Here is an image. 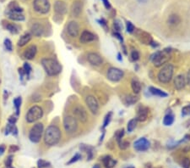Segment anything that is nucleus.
Masks as SVG:
<instances>
[{"label":"nucleus","mask_w":190,"mask_h":168,"mask_svg":"<svg viewBox=\"0 0 190 168\" xmlns=\"http://www.w3.org/2000/svg\"><path fill=\"white\" fill-rule=\"evenodd\" d=\"M61 136V131L59 127L55 125H51L44 133V143L47 146H54L59 144Z\"/></svg>","instance_id":"1"},{"label":"nucleus","mask_w":190,"mask_h":168,"mask_svg":"<svg viewBox=\"0 0 190 168\" xmlns=\"http://www.w3.org/2000/svg\"><path fill=\"white\" fill-rule=\"evenodd\" d=\"M41 65L46 71V73L50 77L57 76L62 71V65L58 60L54 59H51V58L42 59Z\"/></svg>","instance_id":"2"},{"label":"nucleus","mask_w":190,"mask_h":168,"mask_svg":"<svg viewBox=\"0 0 190 168\" xmlns=\"http://www.w3.org/2000/svg\"><path fill=\"white\" fill-rule=\"evenodd\" d=\"M172 56V51L169 48H165L161 51H157L151 57V61L155 67L163 66L169 61Z\"/></svg>","instance_id":"3"},{"label":"nucleus","mask_w":190,"mask_h":168,"mask_svg":"<svg viewBox=\"0 0 190 168\" xmlns=\"http://www.w3.org/2000/svg\"><path fill=\"white\" fill-rule=\"evenodd\" d=\"M174 66L172 64H166L158 72L157 78L161 83H168L173 79Z\"/></svg>","instance_id":"4"},{"label":"nucleus","mask_w":190,"mask_h":168,"mask_svg":"<svg viewBox=\"0 0 190 168\" xmlns=\"http://www.w3.org/2000/svg\"><path fill=\"white\" fill-rule=\"evenodd\" d=\"M43 116V109L41 106L34 105L31 107L26 115V121L28 123H34Z\"/></svg>","instance_id":"5"},{"label":"nucleus","mask_w":190,"mask_h":168,"mask_svg":"<svg viewBox=\"0 0 190 168\" xmlns=\"http://www.w3.org/2000/svg\"><path fill=\"white\" fill-rule=\"evenodd\" d=\"M44 132V127L42 123H36L33 126L29 133V139L32 143L37 144L41 141V137L43 134Z\"/></svg>","instance_id":"6"},{"label":"nucleus","mask_w":190,"mask_h":168,"mask_svg":"<svg viewBox=\"0 0 190 168\" xmlns=\"http://www.w3.org/2000/svg\"><path fill=\"white\" fill-rule=\"evenodd\" d=\"M64 127L68 134H74L78 130V121L72 115H66L64 118Z\"/></svg>","instance_id":"7"},{"label":"nucleus","mask_w":190,"mask_h":168,"mask_svg":"<svg viewBox=\"0 0 190 168\" xmlns=\"http://www.w3.org/2000/svg\"><path fill=\"white\" fill-rule=\"evenodd\" d=\"M49 0H34L33 1V9L36 12L41 15H46L50 11Z\"/></svg>","instance_id":"8"},{"label":"nucleus","mask_w":190,"mask_h":168,"mask_svg":"<svg viewBox=\"0 0 190 168\" xmlns=\"http://www.w3.org/2000/svg\"><path fill=\"white\" fill-rule=\"evenodd\" d=\"M123 75H124L123 71L116 67L109 68L107 73V78L113 83H117V82L121 81L123 79Z\"/></svg>","instance_id":"9"},{"label":"nucleus","mask_w":190,"mask_h":168,"mask_svg":"<svg viewBox=\"0 0 190 168\" xmlns=\"http://www.w3.org/2000/svg\"><path fill=\"white\" fill-rule=\"evenodd\" d=\"M74 116L76 118V120H79L82 123H85L88 121V114L85 108L80 105H77L73 109Z\"/></svg>","instance_id":"10"},{"label":"nucleus","mask_w":190,"mask_h":168,"mask_svg":"<svg viewBox=\"0 0 190 168\" xmlns=\"http://www.w3.org/2000/svg\"><path fill=\"white\" fill-rule=\"evenodd\" d=\"M85 104H86V105H87L92 114H95V115L98 114L100 106L97 98L94 97L92 95H89V96L85 98Z\"/></svg>","instance_id":"11"},{"label":"nucleus","mask_w":190,"mask_h":168,"mask_svg":"<svg viewBox=\"0 0 190 168\" xmlns=\"http://www.w3.org/2000/svg\"><path fill=\"white\" fill-rule=\"evenodd\" d=\"M150 145V144L148 139H145V138H140L135 142L134 147L137 151L143 152V151H146L149 149Z\"/></svg>","instance_id":"12"},{"label":"nucleus","mask_w":190,"mask_h":168,"mask_svg":"<svg viewBox=\"0 0 190 168\" xmlns=\"http://www.w3.org/2000/svg\"><path fill=\"white\" fill-rule=\"evenodd\" d=\"M135 35L137 37V38L139 39V41L144 43V44L150 45L151 44L152 38L151 36L150 35L149 33H147L146 32H144L142 30H137Z\"/></svg>","instance_id":"13"},{"label":"nucleus","mask_w":190,"mask_h":168,"mask_svg":"<svg viewBox=\"0 0 190 168\" xmlns=\"http://www.w3.org/2000/svg\"><path fill=\"white\" fill-rule=\"evenodd\" d=\"M67 33L72 38H76L79 34V26L76 21H70L68 24Z\"/></svg>","instance_id":"14"},{"label":"nucleus","mask_w":190,"mask_h":168,"mask_svg":"<svg viewBox=\"0 0 190 168\" xmlns=\"http://www.w3.org/2000/svg\"><path fill=\"white\" fill-rule=\"evenodd\" d=\"M88 62L95 66H100L102 65L103 59L101 56L97 53H89L87 54Z\"/></svg>","instance_id":"15"},{"label":"nucleus","mask_w":190,"mask_h":168,"mask_svg":"<svg viewBox=\"0 0 190 168\" xmlns=\"http://www.w3.org/2000/svg\"><path fill=\"white\" fill-rule=\"evenodd\" d=\"M67 4L64 1H57L54 3V11L57 15H64L67 13Z\"/></svg>","instance_id":"16"},{"label":"nucleus","mask_w":190,"mask_h":168,"mask_svg":"<svg viewBox=\"0 0 190 168\" xmlns=\"http://www.w3.org/2000/svg\"><path fill=\"white\" fill-rule=\"evenodd\" d=\"M187 84V82H186V77L183 75V74H180V75H178L177 77H175L174 79V87L177 90H182L185 88V86Z\"/></svg>","instance_id":"17"},{"label":"nucleus","mask_w":190,"mask_h":168,"mask_svg":"<svg viewBox=\"0 0 190 168\" xmlns=\"http://www.w3.org/2000/svg\"><path fill=\"white\" fill-rule=\"evenodd\" d=\"M148 114H149V110L146 107L141 106L138 109L137 115H136V120L138 121H146L148 118Z\"/></svg>","instance_id":"18"},{"label":"nucleus","mask_w":190,"mask_h":168,"mask_svg":"<svg viewBox=\"0 0 190 168\" xmlns=\"http://www.w3.org/2000/svg\"><path fill=\"white\" fill-rule=\"evenodd\" d=\"M83 5L80 1H75L74 2L71 7V14L74 17H79L82 13Z\"/></svg>","instance_id":"19"},{"label":"nucleus","mask_w":190,"mask_h":168,"mask_svg":"<svg viewBox=\"0 0 190 168\" xmlns=\"http://www.w3.org/2000/svg\"><path fill=\"white\" fill-rule=\"evenodd\" d=\"M95 40V35L89 31H84L79 37V41L82 43H88Z\"/></svg>","instance_id":"20"},{"label":"nucleus","mask_w":190,"mask_h":168,"mask_svg":"<svg viewBox=\"0 0 190 168\" xmlns=\"http://www.w3.org/2000/svg\"><path fill=\"white\" fill-rule=\"evenodd\" d=\"M36 52H37L36 46V45H31L24 52V57L26 59H29V60L33 59L35 58Z\"/></svg>","instance_id":"21"},{"label":"nucleus","mask_w":190,"mask_h":168,"mask_svg":"<svg viewBox=\"0 0 190 168\" xmlns=\"http://www.w3.org/2000/svg\"><path fill=\"white\" fill-rule=\"evenodd\" d=\"M31 32L32 33V35L36 36V37H41L43 35L44 28L41 24L35 23L32 25V27L31 28Z\"/></svg>","instance_id":"22"},{"label":"nucleus","mask_w":190,"mask_h":168,"mask_svg":"<svg viewBox=\"0 0 190 168\" xmlns=\"http://www.w3.org/2000/svg\"><path fill=\"white\" fill-rule=\"evenodd\" d=\"M102 163L106 168H112L117 164V160H114L110 155H107V156L103 157Z\"/></svg>","instance_id":"23"},{"label":"nucleus","mask_w":190,"mask_h":168,"mask_svg":"<svg viewBox=\"0 0 190 168\" xmlns=\"http://www.w3.org/2000/svg\"><path fill=\"white\" fill-rule=\"evenodd\" d=\"M7 15H8V17H9L10 20H12V21H22L25 20V16L22 15V13H17V12H13L8 10Z\"/></svg>","instance_id":"24"},{"label":"nucleus","mask_w":190,"mask_h":168,"mask_svg":"<svg viewBox=\"0 0 190 168\" xmlns=\"http://www.w3.org/2000/svg\"><path fill=\"white\" fill-rule=\"evenodd\" d=\"M31 40V34L30 33H26L23 36H21L20 39L18 40L17 45L19 47H24L26 46L27 43H29V42Z\"/></svg>","instance_id":"25"},{"label":"nucleus","mask_w":190,"mask_h":168,"mask_svg":"<svg viewBox=\"0 0 190 168\" xmlns=\"http://www.w3.org/2000/svg\"><path fill=\"white\" fill-rule=\"evenodd\" d=\"M139 98L135 95H125L123 98V102L125 104V105H131L137 103Z\"/></svg>","instance_id":"26"},{"label":"nucleus","mask_w":190,"mask_h":168,"mask_svg":"<svg viewBox=\"0 0 190 168\" xmlns=\"http://www.w3.org/2000/svg\"><path fill=\"white\" fill-rule=\"evenodd\" d=\"M149 91L151 94L155 95V96H157V97L166 98L168 96V94H167V93H165V92L161 90V89H157V88H155V87H150Z\"/></svg>","instance_id":"27"},{"label":"nucleus","mask_w":190,"mask_h":168,"mask_svg":"<svg viewBox=\"0 0 190 168\" xmlns=\"http://www.w3.org/2000/svg\"><path fill=\"white\" fill-rule=\"evenodd\" d=\"M180 22H181V18L178 15H171L167 19V23L170 26H173V27L179 25Z\"/></svg>","instance_id":"28"},{"label":"nucleus","mask_w":190,"mask_h":168,"mask_svg":"<svg viewBox=\"0 0 190 168\" xmlns=\"http://www.w3.org/2000/svg\"><path fill=\"white\" fill-rule=\"evenodd\" d=\"M131 88L132 90H133V92L135 93V94H140V92L141 91L140 83L137 79H133L131 82Z\"/></svg>","instance_id":"29"},{"label":"nucleus","mask_w":190,"mask_h":168,"mask_svg":"<svg viewBox=\"0 0 190 168\" xmlns=\"http://www.w3.org/2000/svg\"><path fill=\"white\" fill-rule=\"evenodd\" d=\"M174 122V115L173 114H167V115H165V117L163 119V124L165 126H171L173 125V123Z\"/></svg>","instance_id":"30"},{"label":"nucleus","mask_w":190,"mask_h":168,"mask_svg":"<svg viewBox=\"0 0 190 168\" xmlns=\"http://www.w3.org/2000/svg\"><path fill=\"white\" fill-rule=\"evenodd\" d=\"M137 120L136 119H132V120H130V121H129V123H128V126H127V129H128V132L129 133H131V132H133L134 130L135 129V127H136V126H137Z\"/></svg>","instance_id":"31"},{"label":"nucleus","mask_w":190,"mask_h":168,"mask_svg":"<svg viewBox=\"0 0 190 168\" xmlns=\"http://www.w3.org/2000/svg\"><path fill=\"white\" fill-rule=\"evenodd\" d=\"M21 102H22V99H21V97L15 98V99H14V104H15V109H16L17 115H19V113H20V108H21Z\"/></svg>","instance_id":"32"},{"label":"nucleus","mask_w":190,"mask_h":168,"mask_svg":"<svg viewBox=\"0 0 190 168\" xmlns=\"http://www.w3.org/2000/svg\"><path fill=\"white\" fill-rule=\"evenodd\" d=\"M112 117V112H108L107 115H106L105 119H104V122H103V128H105L109 125V123L111 122Z\"/></svg>","instance_id":"33"},{"label":"nucleus","mask_w":190,"mask_h":168,"mask_svg":"<svg viewBox=\"0 0 190 168\" xmlns=\"http://www.w3.org/2000/svg\"><path fill=\"white\" fill-rule=\"evenodd\" d=\"M6 29L8 30L9 32H10L12 34H17L18 32H19L16 26L13 25V24H7L6 25Z\"/></svg>","instance_id":"34"},{"label":"nucleus","mask_w":190,"mask_h":168,"mask_svg":"<svg viewBox=\"0 0 190 168\" xmlns=\"http://www.w3.org/2000/svg\"><path fill=\"white\" fill-rule=\"evenodd\" d=\"M50 165H51V164H50L49 161H47V160H45L43 159H40L37 161L38 168L48 167V166H50Z\"/></svg>","instance_id":"35"},{"label":"nucleus","mask_w":190,"mask_h":168,"mask_svg":"<svg viewBox=\"0 0 190 168\" xmlns=\"http://www.w3.org/2000/svg\"><path fill=\"white\" fill-rule=\"evenodd\" d=\"M123 135H124V129H123V128L116 132V133H115V138L117 139V143H120V142L122 141Z\"/></svg>","instance_id":"36"},{"label":"nucleus","mask_w":190,"mask_h":168,"mask_svg":"<svg viewBox=\"0 0 190 168\" xmlns=\"http://www.w3.org/2000/svg\"><path fill=\"white\" fill-rule=\"evenodd\" d=\"M113 27L115 31H116V33H120L121 30L123 29V26H122V24L120 23V21L118 20H116V21H114Z\"/></svg>","instance_id":"37"},{"label":"nucleus","mask_w":190,"mask_h":168,"mask_svg":"<svg viewBox=\"0 0 190 168\" xmlns=\"http://www.w3.org/2000/svg\"><path fill=\"white\" fill-rule=\"evenodd\" d=\"M80 159H81V155H80L79 154H75V155H74V156L72 157V158L70 159V160L67 163V165H71V164H73V163L77 162V161Z\"/></svg>","instance_id":"38"},{"label":"nucleus","mask_w":190,"mask_h":168,"mask_svg":"<svg viewBox=\"0 0 190 168\" xmlns=\"http://www.w3.org/2000/svg\"><path fill=\"white\" fill-rule=\"evenodd\" d=\"M126 27H127V32L129 33H133L135 31V26H134L133 23H131L130 21H127V23H126Z\"/></svg>","instance_id":"39"},{"label":"nucleus","mask_w":190,"mask_h":168,"mask_svg":"<svg viewBox=\"0 0 190 168\" xmlns=\"http://www.w3.org/2000/svg\"><path fill=\"white\" fill-rule=\"evenodd\" d=\"M182 166L183 168H190V159L188 157H185L183 159L181 162Z\"/></svg>","instance_id":"40"},{"label":"nucleus","mask_w":190,"mask_h":168,"mask_svg":"<svg viewBox=\"0 0 190 168\" xmlns=\"http://www.w3.org/2000/svg\"><path fill=\"white\" fill-rule=\"evenodd\" d=\"M182 115L186 116V115H190V104L186 105L182 109Z\"/></svg>","instance_id":"41"},{"label":"nucleus","mask_w":190,"mask_h":168,"mask_svg":"<svg viewBox=\"0 0 190 168\" xmlns=\"http://www.w3.org/2000/svg\"><path fill=\"white\" fill-rule=\"evenodd\" d=\"M4 46H5L6 49L8 51H12V43L9 38H6L4 40Z\"/></svg>","instance_id":"42"},{"label":"nucleus","mask_w":190,"mask_h":168,"mask_svg":"<svg viewBox=\"0 0 190 168\" xmlns=\"http://www.w3.org/2000/svg\"><path fill=\"white\" fill-rule=\"evenodd\" d=\"M23 70L24 71H25V73L29 76L31 71V65H30L28 63H25L23 66Z\"/></svg>","instance_id":"43"},{"label":"nucleus","mask_w":190,"mask_h":168,"mask_svg":"<svg viewBox=\"0 0 190 168\" xmlns=\"http://www.w3.org/2000/svg\"><path fill=\"white\" fill-rule=\"evenodd\" d=\"M131 59L134 61H137L138 59H140V53L136 50H133L131 53Z\"/></svg>","instance_id":"44"},{"label":"nucleus","mask_w":190,"mask_h":168,"mask_svg":"<svg viewBox=\"0 0 190 168\" xmlns=\"http://www.w3.org/2000/svg\"><path fill=\"white\" fill-rule=\"evenodd\" d=\"M118 145H119L120 149H122V150H126L127 148L129 147V142L123 141V140H122L120 143H118Z\"/></svg>","instance_id":"45"},{"label":"nucleus","mask_w":190,"mask_h":168,"mask_svg":"<svg viewBox=\"0 0 190 168\" xmlns=\"http://www.w3.org/2000/svg\"><path fill=\"white\" fill-rule=\"evenodd\" d=\"M12 160H13V157L9 156V158H8V159H7V160H6V166H7V168L11 167Z\"/></svg>","instance_id":"46"},{"label":"nucleus","mask_w":190,"mask_h":168,"mask_svg":"<svg viewBox=\"0 0 190 168\" xmlns=\"http://www.w3.org/2000/svg\"><path fill=\"white\" fill-rule=\"evenodd\" d=\"M18 150H19V147H17L16 145H11V146L9 147V152H11V153H13V152H16V151Z\"/></svg>","instance_id":"47"},{"label":"nucleus","mask_w":190,"mask_h":168,"mask_svg":"<svg viewBox=\"0 0 190 168\" xmlns=\"http://www.w3.org/2000/svg\"><path fill=\"white\" fill-rule=\"evenodd\" d=\"M103 2V4H104V6H105L107 9H108L111 8V4H110V3H109L108 0H102Z\"/></svg>","instance_id":"48"},{"label":"nucleus","mask_w":190,"mask_h":168,"mask_svg":"<svg viewBox=\"0 0 190 168\" xmlns=\"http://www.w3.org/2000/svg\"><path fill=\"white\" fill-rule=\"evenodd\" d=\"M114 36H115V37H116V38H117L118 39V40H119L120 42H123V37L120 35L119 33H114Z\"/></svg>","instance_id":"49"},{"label":"nucleus","mask_w":190,"mask_h":168,"mask_svg":"<svg viewBox=\"0 0 190 168\" xmlns=\"http://www.w3.org/2000/svg\"><path fill=\"white\" fill-rule=\"evenodd\" d=\"M9 124H13V125H14V124L16 122V118L13 117V116H10V117L9 118Z\"/></svg>","instance_id":"50"},{"label":"nucleus","mask_w":190,"mask_h":168,"mask_svg":"<svg viewBox=\"0 0 190 168\" xmlns=\"http://www.w3.org/2000/svg\"><path fill=\"white\" fill-rule=\"evenodd\" d=\"M186 82H187V83L188 84V85H190V69H189V71H188V74H187V77H186Z\"/></svg>","instance_id":"51"},{"label":"nucleus","mask_w":190,"mask_h":168,"mask_svg":"<svg viewBox=\"0 0 190 168\" xmlns=\"http://www.w3.org/2000/svg\"><path fill=\"white\" fill-rule=\"evenodd\" d=\"M4 151H5V146L3 145H0V155H3Z\"/></svg>","instance_id":"52"},{"label":"nucleus","mask_w":190,"mask_h":168,"mask_svg":"<svg viewBox=\"0 0 190 168\" xmlns=\"http://www.w3.org/2000/svg\"><path fill=\"white\" fill-rule=\"evenodd\" d=\"M145 168H154V167H153L150 164H146L145 166Z\"/></svg>","instance_id":"53"},{"label":"nucleus","mask_w":190,"mask_h":168,"mask_svg":"<svg viewBox=\"0 0 190 168\" xmlns=\"http://www.w3.org/2000/svg\"><path fill=\"white\" fill-rule=\"evenodd\" d=\"M118 58H117V59H118V60H120V61H121V60H122V59H121V54H120V53H118Z\"/></svg>","instance_id":"54"},{"label":"nucleus","mask_w":190,"mask_h":168,"mask_svg":"<svg viewBox=\"0 0 190 168\" xmlns=\"http://www.w3.org/2000/svg\"><path fill=\"white\" fill-rule=\"evenodd\" d=\"M92 168H101V167H100L99 165H95Z\"/></svg>","instance_id":"55"},{"label":"nucleus","mask_w":190,"mask_h":168,"mask_svg":"<svg viewBox=\"0 0 190 168\" xmlns=\"http://www.w3.org/2000/svg\"><path fill=\"white\" fill-rule=\"evenodd\" d=\"M124 168H135L134 165H129V166H126V167Z\"/></svg>","instance_id":"56"}]
</instances>
